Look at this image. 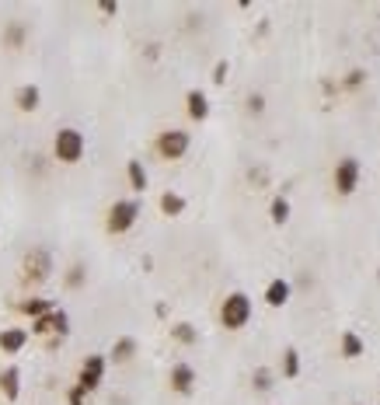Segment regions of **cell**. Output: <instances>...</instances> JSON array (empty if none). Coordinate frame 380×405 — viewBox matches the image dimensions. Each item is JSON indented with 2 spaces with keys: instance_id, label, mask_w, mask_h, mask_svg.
Wrapping results in <instances>:
<instances>
[{
  "instance_id": "obj_1",
  "label": "cell",
  "mask_w": 380,
  "mask_h": 405,
  "mask_svg": "<svg viewBox=\"0 0 380 405\" xmlns=\"http://www.w3.org/2000/svg\"><path fill=\"white\" fill-rule=\"evenodd\" d=\"M251 297L244 294V290H234V294H227L223 301H220V325L227 328V332H241L248 321H251Z\"/></svg>"
},
{
  "instance_id": "obj_2",
  "label": "cell",
  "mask_w": 380,
  "mask_h": 405,
  "mask_svg": "<svg viewBox=\"0 0 380 405\" xmlns=\"http://www.w3.org/2000/svg\"><path fill=\"white\" fill-rule=\"evenodd\" d=\"M53 154H56V161H63V164H77V161L88 154V140H84V133H81V129H74V126L56 129Z\"/></svg>"
},
{
  "instance_id": "obj_3",
  "label": "cell",
  "mask_w": 380,
  "mask_h": 405,
  "mask_svg": "<svg viewBox=\"0 0 380 405\" xmlns=\"http://www.w3.org/2000/svg\"><path fill=\"white\" fill-rule=\"evenodd\" d=\"M140 221V202L136 199H116L105 214V231L109 235H126Z\"/></svg>"
},
{
  "instance_id": "obj_4",
  "label": "cell",
  "mask_w": 380,
  "mask_h": 405,
  "mask_svg": "<svg viewBox=\"0 0 380 405\" xmlns=\"http://www.w3.org/2000/svg\"><path fill=\"white\" fill-rule=\"evenodd\" d=\"M359 175H363V164L359 157H338L335 171H331V185L338 196H352L359 189Z\"/></svg>"
},
{
  "instance_id": "obj_5",
  "label": "cell",
  "mask_w": 380,
  "mask_h": 405,
  "mask_svg": "<svg viewBox=\"0 0 380 405\" xmlns=\"http://www.w3.org/2000/svg\"><path fill=\"white\" fill-rule=\"evenodd\" d=\"M189 147H192V136L185 129H161L157 133V154L164 161H182L189 154Z\"/></svg>"
},
{
  "instance_id": "obj_6",
  "label": "cell",
  "mask_w": 380,
  "mask_h": 405,
  "mask_svg": "<svg viewBox=\"0 0 380 405\" xmlns=\"http://www.w3.org/2000/svg\"><path fill=\"white\" fill-rule=\"evenodd\" d=\"M53 276V255L49 248H32L25 255V269H22V280L25 283H46Z\"/></svg>"
},
{
  "instance_id": "obj_7",
  "label": "cell",
  "mask_w": 380,
  "mask_h": 405,
  "mask_svg": "<svg viewBox=\"0 0 380 405\" xmlns=\"http://www.w3.org/2000/svg\"><path fill=\"white\" fill-rule=\"evenodd\" d=\"M105 363H109V356H102V353H91L88 360H84V367H81V377H77V384L91 395L95 388H102V377H105Z\"/></svg>"
},
{
  "instance_id": "obj_8",
  "label": "cell",
  "mask_w": 380,
  "mask_h": 405,
  "mask_svg": "<svg viewBox=\"0 0 380 405\" xmlns=\"http://www.w3.org/2000/svg\"><path fill=\"white\" fill-rule=\"evenodd\" d=\"M70 332V318H67V311H49L46 318H35L32 321V335H67Z\"/></svg>"
},
{
  "instance_id": "obj_9",
  "label": "cell",
  "mask_w": 380,
  "mask_h": 405,
  "mask_svg": "<svg viewBox=\"0 0 380 405\" xmlns=\"http://www.w3.org/2000/svg\"><path fill=\"white\" fill-rule=\"evenodd\" d=\"M168 384H171L175 395H192V388H196V367L185 363V360H178L171 367V374H168Z\"/></svg>"
},
{
  "instance_id": "obj_10",
  "label": "cell",
  "mask_w": 380,
  "mask_h": 405,
  "mask_svg": "<svg viewBox=\"0 0 380 405\" xmlns=\"http://www.w3.org/2000/svg\"><path fill=\"white\" fill-rule=\"evenodd\" d=\"M185 112H189L192 122H203V119L209 116V98H206V91L192 88V91L185 95Z\"/></svg>"
},
{
  "instance_id": "obj_11",
  "label": "cell",
  "mask_w": 380,
  "mask_h": 405,
  "mask_svg": "<svg viewBox=\"0 0 380 405\" xmlns=\"http://www.w3.org/2000/svg\"><path fill=\"white\" fill-rule=\"evenodd\" d=\"M290 294H293L290 280L276 276V280H269V287H265V304H269V308H283V304H290Z\"/></svg>"
},
{
  "instance_id": "obj_12",
  "label": "cell",
  "mask_w": 380,
  "mask_h": 405,
  "mask_svg": "<svg viewBox=\"0 0 380 405\" xmlns=\"http://www.w3.org/2000/svg\"><path fill=\"white\" fill-rule=\"evenodd\" d=\"M18 311H22V315H29V318L35 321V318H46V315H49V311H56V308H53V301H49V297H25V301L18 304Z\"/></svg>"
},
{
  "instance_id": "obj_13",
  "label": "cell",
  "mask_w": 380,
  "mask_h": 405,
  "mask_svg": "<svg viewBox=\"0 0 380 405\" xmlns=\"http://www.w3.org/2000/svg\"><path fill=\"white\" fill-rule=\"evenodd\" d=\"M338 349H342V356H345V360H359V356L366 353V342H363V335H359V332H342Z\"/></svg>"
},
{
  "instance_id": "obj_14",
  "label": "cell",
  "mask_w": 380,
  "mask_h": 405,
  "mask_svg": "<svg viewBox=\"0 0 380 405\" xmlns=\"http://www.w3.org/2000/svg\"><path fill=\"white\" fill-rule=\"evenodd\" d=\"M0 391H4L8 402H18V395H22V370L18 367H8L0 374Z\"/></svg>"
},
{
  "instance_id": "obj_15",
  "label": "cell",
  "mask_w": 380,
  "mask_h": 405,
  "mask_svg": "<svg viewBox=\"0 0 380 405\" xmlns=\"http://www.w3.org/2000/svg\"><path fill=\"white\" fill-rule=\"evenodd\" d=\"M39 102H42V95H39V88H35V84H22V88L15 91V105H18L22 112H35V109H39Z\"/></svg>"
},
{
  "instance_id": "obj_16",
  "label": "cell",
  "mask_w": 380,
  "mask_h": 405,
  "mask_svg": "<svg viewBox=\"0 0 380 405\" xmlns=\"http://www.w3.org/2000/svg\"><path fill=\"white\" fill-rule=\"evenodd\" d=\"M133 356H136V339H133V335H119V339L112 342L109 360H116V363H129Z\"/></svg>"
},
{
  "instance_id": "obj_17",
  "label": "cell",
  "mask_w": 380,
  "mask_h": 405,
  "mask_svg": "<svg viewBox=\"0 0 380 405\" xmlns=\"http://www.w3.org/2000/svg\"><path fill=\"white\" fill-rule=\"evenodd\" d=\"M25 342H29L25 328H4V332H0V349H4V353H22Z\"/></svg>"
},
{
  "instance_id": "obj_18",
  "label": "cell",
  "mask_w": 380,
  "mask_h": 405,
  "mask_svg": "<svg viewBox=\"0 0 380 405\" xmlns=\"http://www.w3.org/2000/svg\"><path fill=\"white\" fill-rule=\"evenodd\" d=\"M161 214L164 217H182L185 214V196L182 192H161Z\"/></svg>"
},
{
  "instance_id": "obj_19",
  "label": "cell",
  "mask_w": 380,
  "mask_h": 405,
  "mask_svg": "<svg viewBox=\"0 0 380 405\" xmlns=\"http://www.w3.org/2000/svg\"><path fill=\"white\" fill-rule=\"evenodd\" d=\"M171 339L182 342V346H196V342H199V328H196L192 321H175V325H171Z\"/></svg>"
},
{
  "instance_id": "obj_20",
  "label": "cell",
  "mask_w": 380,
  "mask_h": 405,
  "mask_svg": "<svg viewBox=\"0 0 380 405\" xmlns=\"http://www.w3.org/2000/svg\"><path fill=\"white\" fill-rule=\"evenodd\" d=\"M25 35H29V25H25V22H11V25L4 29V46H8V49H22V46H25Z\"/></svg>"
},
{
  "instance_id": "obj_21",
  "label": "cell",
  "mask_w": 380,
  "mask_h": 405,
  "mask_svg": "<svg viewBox=\"0 0 380 405\" xmlns=\"http://www.w3.org/2000/svg\"><path fill=\"white\" fill-rule=\"evenodd\" d=\"M269 221H272L276 228H283V224L290 221V199H286V196H276V199L269 202Z\"/></svg>"
},
{
  "instance_id": "obj_22",
  "label": "cell",
  "mask_w": 380,
  "mask_h": 405,
  "mask_svg": "<svg viewBox=\"0 0 380 405\" xmlns=\"http://www.w3.org/2000/svg\"><path fill=\"white\" fill-rule=\"evenodd\" d=\"M126 178H129V185H133V192H143L147 189V168L140 164V161H126Z\"/></svg>"
},
{
  "instance_id": "obj_23",
  "label": "cell",
  "mask_w": 380,
  "mask_h": 405,
  "mask_svg": "<svg viewBox=\"0 0 380 405\" xmlns=\"http://www.w3.org/2000/svg\"><path fill=\"white\" fill-rule=\"evenodd\" d=\"M296 374H300V353H296L293 346H286V349H283V377L293 381Z\"/></svg>"
},
{
  "instance_id": "obj_24",
  "label": "cell",
  "mask_w": 380,
  "mask_h": 405,
  "mask_svg": "<svg viewBox=\"0 0 380 405\" xmlns=\"http://www.w3.org/2000/svg\"><path fill=\"white\" fill-rule=\"evenodd\" d=\"M272 381H276V377H272L269 367H255V370H251V388H255V391H272Z\"/></svg>"
},
{
  "instance_id": "obj_25",
  "label": "cell",
  "mask_w": 380,
  "mask_h": 405,
  "mask_svg": "<svg viewBox=\"0 0 380 405\" xmlns=\"http://www.w3.org/2000/svg\"><path fill=\"white\" fill-rule=\"evenodd\" d=\"M84 280H88V266H84V262H74V266L67 269V280H63V283H67L70 290H77V287H84Z\"/></svg>"
},
{
  "instance_id": "obj_26",
  "label": "cell",
  "mask_w": 380,
  "mask_h": 405,
  "mask_svg": "<svg viewBox=\"0 0 380 405\" xmlns=\"http://www.w3.org/2000/svg\"><path fill=\"white\" fill-rule=\"evenodd\" d=\"M363 84H366V70H363V67H356V70H349V74L342 77V88H345V91H359Z\"/></svg>"
},
{
  "instance_id": "obj_27",
  "label": "cell",
  "mask_w": 380,
  "mask_h": 405,
  "mask_svg": "<svg viewBox=\"0 0 380 405\" xmlns=\"http://www.w3.org/2000/svg\"><path fill=\"white\" fill-rule=\"evenodd\" d=\"M244 112H248V116H262V112H265V95H262V91H251V95L244 98Z\"/></svg>"
},
{
  "instance_id": "obj_28",
  "label": "cell",
  "mask_w": 380,
  "mask_h": 405,
  "mask_svg": "<svg viewBox=\"0 0 380 405\" xmlns=\"http://www.w3.org/2000/svg\"><path fill=\"white\" fill-rule=\"evenodd\" d=\"M227 74H230V63L220 60V63L213 67V84H227Z\"/></svg>"
},
{
  "instance_id": "obj_29",
  "label": "cell",
  "mask_w": 380,
  "mask_h": 405,
  "mask_svg": "<svg viewBox=\"0 0 380 405\" xmlns=\"http://www.w3.org/2000/svg\"><path fill=\"white\" fill-rule=\"evenodd\" d=\"M84 398H88V391H84L81 384H74V388L67 391V405H84Z\"/></svg>"
},
{
  "instance_id": "obj_30",
  "label": "cell",
  "mask_w": 380,
  "mask_h": 405,
  "mask_svg": "<svg viewBox=\"0 0 380 405\" xmlns=\"http://www.w3.org/2000/svg\"><path fill=\"white\" fill-rule=\"evenodd\" d=\"M98 11H102V15H119V4H112V0H102Z\"/></svg>"
}]
</instances>
